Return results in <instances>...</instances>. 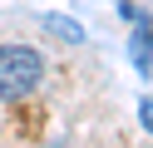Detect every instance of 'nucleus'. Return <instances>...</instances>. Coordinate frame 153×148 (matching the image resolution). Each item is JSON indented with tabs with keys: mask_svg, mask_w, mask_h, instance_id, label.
Instances as JSON below:
<instances>
[{
	"mask_svg": "<svg viewBox=\"0 0 153 148\" xmlns=\"http://www.w3.org/2000/svg\"><path fill=\"white\" fill-rule=\"evenodd\" d=\"M45 79V59L30 45H0V99H25Z\"/></svg>",
	"mask_w": 153,
	"mask_h": 148,
	"instance_id": "1",
	"label": "nucleus"
},
{
	"mask_svg": "<svg viewBox=\"0 0 153 148\" xmlns=\"http://www.w3.org/2000/svg\"><path fill=\"white\" fill-rule=\"evenodd\" d=\"M128 54H133V69H138V74H148V69H153V20L138 15V30H133Z\"/></svg>",
	"mask_w": 153,
	"mask_h": 148,
	"instance_id": "2",
	"label": "nucleus"
},
{
	"mask_svg": "<svg viewBox=\"0 0 153 148\" xmlns=\"http://www.w3.org/2000/svg\"><path fill=\"white\" fill-rule=\"evenodd\" d=\"M45 25H50V30H54V35H59V39H74V45H79V39H84V30L74 25L69 15H45Z\"/></svg>",
	"mask_w": 153,
	"mask_h": 148,
	"instance_id": "3",
	"label": "nucleus"
},
{
	"mask_svg": "<svg viewBox=\"0 0 153 148\" xmlns=\"http://www.w3.org/2000/svg\"><path fill=\"white\" fill-rule=\"evenodd\" d=\"M138 123L153 133V99H143V104H138Z\"/></svg>",
	"mask_w": 153,
	"mask_h": 148,
	"instance_id": "4",
	"label": "nucleus"
}]
</instances>
